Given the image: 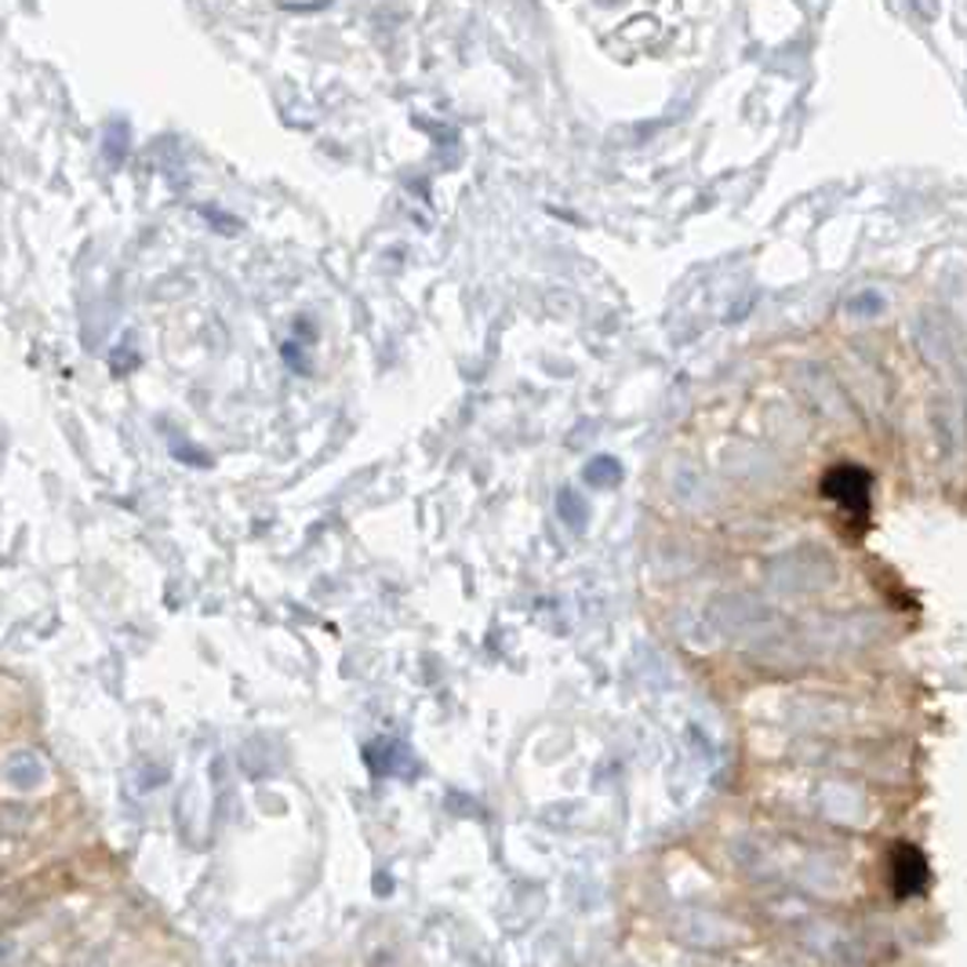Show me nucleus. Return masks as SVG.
<instances>
[{"mask_svg":"<svg viewBox=\"0 0 967 967\" xmlns=\"http://www.w3.org/2000/svg\"><path fill=\"white\" fill-rule=\"evenodd\" d=\"M822 495L841 509L847 520H855L858 531L869 528V513H873V474L866 466L855 462H841L833 466L826 477H822Z\"/></svg>","mask_w":967,"mask_h":967,"instance_id":"obj_1","label":"nucleus"}]
</instances>
